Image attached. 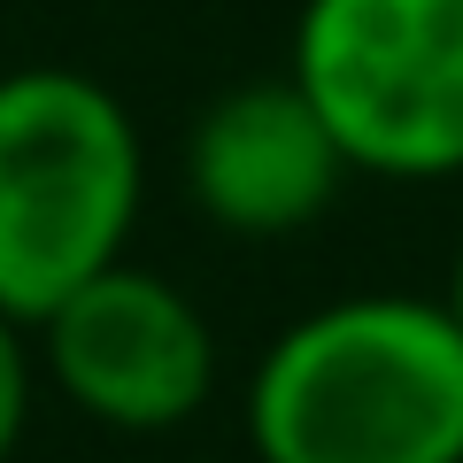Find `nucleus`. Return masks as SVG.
<instances>
[{"label":"nucleus","instance_id":"f03ea898","mask_svg":"<svg viewBox=\"0 0 463 463\" xmlns=\"http://www.w3.org/2000/svg\"><path fill=\"white\" fill-rule=\"evenodd\" d=\"M147 194L132 109L62 62L0 78V317L39 325L93 270L124 263Z\"/></svg>","mask_w":463,"mask_h":463},{"label":"nucleus","instance_id":"423d86ee","mask_svg":"<svg viewBox=\"0 0 463 463\" xmlns=\"http://www.w3.org/2000/svg\"><path fill=\"white\" fill-rule=\"evenodd\" d=\"M24 417H32V347H24L16 317H0V463L16 456Z\"/></svg>","mask_w":463,"mask_h":463},{"label":"nucleus","instance_id":"20e7f679","mask_svg":"<svg viewBox=\"0 0 463 463\" xmlns=\"http://www.w3.org/2000/svg\"><path fill=\"white\" fill-rule=\"evenodd\" d=\"M39 364L93 425L170 432L216 394V332L163 270L109 263L39 317Z\"/></svg>","mask_w":463,"mask_h":463},{"label":"nucleus","instance_id":"7ed1b4c3","mask_svg":"<svg viewBox=\"0 0 463 463\" xmlns=\"http://www.w3.org/2000/svg\"><path fill=\"white\" fill-rule=\"evenodd\" d=\"M286 78L347 170L394 185L463 178V0H301Z\"/></svg>","mask_w":463,"mask_h":463},{"label":"nucleus","instance_id":"39448f33","mask_svg":"<svg viewBox=\"0 0 463 463\" xmlns=\"http://www.w3.org/2000/svg\"><path fill=\"white\" fill-rule=\"evenodd\" d=\"M340 178H347V155L294 78L232 85L185 132V194L232 240L309 232L332 209Z\"/></svg>","mask_w":463,"mask_h":463},{"label":"nucleus","instance_id":"0eeeda50","mask_svg":"<svg viewBox=\"0 0 463 463\" xmlns=\"http://www.w3.org/2000/svg\"><path fill=\"white\" fill-rule=\"evenodd\" d=\"M440 309L456 317V332H463V248H456V270H448V294H440Z\"/></svg>","mask_w":463,"mask_h":463},{"label":"nucleus","instance_id":"f257e3e1","mask_svg":"<svg viewBox=\"0 0 463 463\" xmlns=\"http://www.w3.org/2000/svg\"><path fill=\"white\" fill-rule=\"evenodd\" d=\"M255 463H463V332L440 301L347 294L248 371Z\"/></svg>","mask_w":463,"mask_h":463}]
</instances>
